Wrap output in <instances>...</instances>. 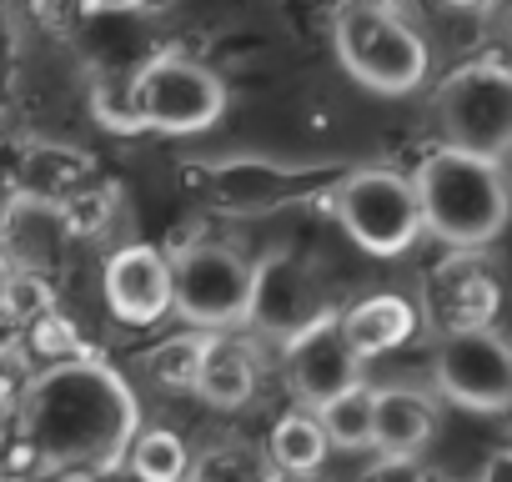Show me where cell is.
I'll return each mask as SVG.
<instances>
[{
	"mask_svg": "<svg viewBox=\"0 0 512 482\" xmlns=\"http://www.w3.org/2000/svg\"><path fill=\"white\" fill-rule=\"evenodd\" d=\"M186 482H267L272 477V462L262 447H251V442H211L191 467Z\"/></svg>",
	"mask_w": 512,
	"mask_h": 482,
	"instance_id": "obj_18",
	"label": "cell"
},
{
	"mask_svg": "<svg viewBox=\"0 0 512 482\" xmlns=\"http://www.w3.org/2000/svg\"><path fill=\"white\" fill-rule=\"evenodd\" d=\"M477 482H512V452L507 447H497L492 457H487V467H482V477Z\"/></svg>",
	"mask_w": 512,
	"mask_h": 482,
	"instance_id": "obj_22",
	"label": "cell"
},
{
	"mask_svg": "<svg viewBox=\"0 0 512 482\" xmlns=\"http://www.w3.org/2000/svg\"><path fill=\"white\" fill-rule=\"evenodd\" d=\"M272 472H292V477H312L322 462H327V437L317 427V412H287L277 427H272V442L262 447Z\"/></svg>",
	"mask_w": 512,
	"mask_h": 482,
	"instance_id": "obj_16",
	"label": "cell"
},
{
	"mask_svg": "<svg viewBox=\"0 0 512 482\" xmlns=\"http://www.w3.org/2000/svg\"><path fill=\"white\" fill-rule=\"evenodd\" d=\"M61 482H81V477H61Z\"/></svg>",
	"mask_w": 512,
	"mask_h": 482,
	"instance_id": "obj_26",
	"label": "cell"
},
{
	"mask_svg": "<svg viewBox=\"0 0 512 482\" xmlns=\"http://www.w3.org/2000/svg\"><path fill=\"white\" fill-rule=\"evenodd\" d=\"M106 307L126 327H151L171 312V272L156 247H121L106 262Z\"/></svg>",
	"mask_w": 512,
	"mask_h": 482,
	"instance_id": "obj_10",
	"label": "cell"
},
{
	"mask_svg": "<svg viewBox=\"0 0 512 482\" xmlns=\"http://www.w3.org/2000/svg\"><path fill=\"white\" fill-rule=\"evenodd\" d=\"M332 41H337V61L342 71L377 91V96H407L427 81V41L412 31V21L392 6H337L332 11Z\"/></svg>",
	"mask_w": 512,
	"mask_h": 482,
	"instance_id": "obj_3",
	"label": "cell"
},
{
	"mask_svg": "<svg viewBox=\"0 0 512 482\" xmlns=\"http://www.w3.org/2000/svg\"><path fill=\"white\" fill-rule=\"evenodd\" d=\"M412 196H417V216L432 236H442L457 252H477L492 236H502L507 226V186H502V166L492 161H472L462 151H427Z\"/></svg>",
	"mask_w": 512,
	"mask_h": 482,
	"instance_id": "obj_2",
	"label": "cell"
},
{
	"mask_svg": "<svg viewBox=\"0 0 512 482\" xmlns=\"http://www.w3.org/2000/svg\"><path fill=\"white\" fill-rule=\"evenodd\" d=\"M21 447L46 472H116L141 432L126 377L96 357H66L31 377L16 417Z\"/></svg>",
	"mask_w": 512,
	"mask_h": 482,
	"instance_id": "obj_1",
	"label": "cell"
},
{
	"mask_svg": "<svg viewBox=\"0 0 512 482\" xmlns=\"http://www.w3.org/2000/svg\"><path fill=\"white\" fill-rule=\"evenodd\" d=\"M357 367L362 362L352 357L337 312H317L307 327H297L287 337V382L312 412L327 407L332 397H342L347 387H357L362 382Z\"/></svg>",
	"mask_w": 512,
	"mask_h": 482,
	"instance_id": "obj_9",
	"label": "cell"
},
{
	"mask_svg": "<svg viewBox=\"0 0 512 482\" xmlns=\"http://www.w3.org/2000/svg\"><path fill=\"white\" fill-rule=\"evenodd\" d=\"M432 427H437V412L427 397L417 392H377L372 397V447L377 457H417V447L432 442Z\"/></svg>",
	"mask_w": 512,
	"mask_h": 482,
	"instance_id": "obj_13",
	"label": "cell"
},
{
	"mask_svg": "<svg viewBox=\"0 0 512 482\" xmlns=\"http://www.w3.org/2000/svg\"><path fill=\"white\" fill-rule=\"evenodd\" d=\"M337 322H342V337H347L352 357L362 362V357H382V352L402 347L417 332V307L407 297L382 292V297H367V302L337 312Z\"/></svg>",
	"mask_w": 512,
	"mask_h": 482,
	"instance_id": "obj_12",
	"label": "cell"
},
{
	"mask_svg": "<svg viewBox=\"0 0 512 482\" xmlns=\"http://www.w3.org/2000/svg\"><path fill=\"white\" fill-rule=\"evenodd\" d=\"M206 407H221V412H236L251 402L256 392V362L241 342L231 337H206V352H201V367H196V387H191Z\"/></svg>",
	"mask_w": 512,
	"mask_h": 482,
	"instance_id": "obj_14",
	"label": "cell"
},
{
	"mask_svg": "<svg viewBox=\"0 0 512 482\" xmlns=\"http://www.w3.org/2000/svg\"><path fill=\"white\" fill-rule=\"evenodd\" d=\"M372 397L377 392L367 382H357L342 397H332L327 407H317V427H322L327 447H347V452L372 447Z\"/></svg>",
	"mask_w": 512,
	"mask_h": 482,
	"instance_id": "obj_17",
	"label": "cell"
},
{
	"mask_svg": "<svg viewBox=\"0 0 512 482\" xmlns=\"http://www.w3.org/2000/svg\"><path fill=\"white\" fill-rule=\"evenodd\" d=\"M432 111L447 151L502 166L512 146V71L502 61H467L442 76Z\"/></svg>",
	"mask_w": 512,
	"mask_h": 482,
	"instance_id": "obj_4",
	"label": "cell"
},
{
	"mask_svg": "<svg viewBox=\"0 0 512 482\" xmlns=\"http://www.w3.org/2000/svg\"><path fill=\"white\" fill-rule=\"evenodd\" d=\"M492 312H497V282L472 257H452L427 277V317L442 327V337L492 327Z\"/></svg>",
	"mask_w": 512,
	"mask_h": 482,
	"instance_id": "obj_11",
	"label": "cell"
},
{
	"mask_svg": "<svg viewBox=\"0 0 512 482\" xmlns=\"http://www.w3.org/2000/svg\"><path fill=\"white\" fill-rule=\"evenodd\" d=\"M251 317H256V322H277V327H287V337H292L297 327H307V322L317 317L307 277H302L292 262H282V257L267 262V267H256Z\"/></svg>",
	"mask_w": 512,
	"mask_h": 482,
	"instance_id": "obj_15",
	"label": "cell"
},
{
	"mask_svg": "<svg viewBox=\"0 0 512 482\" xmlns=\"http://www.w3.org/2000/svg\"><path fill=\"white\" fill-rule=\"evenodd\" d=\"M126 462H131V472H136L141 482H186L191 452H186V442H181L176 432H166V427H146V432L131 437Z\"/></svg>",
	"mask_w": 512,
	"mask_h": 482,
	"instance_id": "obj_19",
	"label": "cell"
},
{
	"mask_svg": "<svg viewBox=\"0 0 512 482\" xmlns=\"http://www.w3.org/2000/svg\"><path fill=\"white\" fill-rule=\"evenodd\" d=\"M16 327H21V322H16V317L6 312V297H0V347H11V337H16Z\"/></svg>",
	"mask_w": 512,
	"mask_h": 482,
	"instance_id": "obj_23",
	"label": "cell"
},
{
	"mask_svg": "<svg viewBox=\"0 0 512 482\" xmlns=\"http://www.w3.org/2000/svg\"><path fill=\"white\" fill-rule=\"evenodd\" d=\"M267 482H317V477H292V472H272Z\"/></svg>",
	"mask_w": 512,
	"mask_h": 482,
	"instance_id": "obj_24",
	"label": "cell"
},
{
	"mask_svg": "<svg viewBox=\"0 0 512 482\" xmlns=\"http://www.w3.org/2000/svg\"><path fill=\"white\" fill-rule=\"evenodd\" d=\"M422 462L417 457H377L367 472H362V482H422Z\"/></svg>",
	"mask_w": 512,
	"mask_h": 482,
	"instance_id": "obj_21",
	"label": "cell"
},
{
	"mask_svg": "<svg viewBox=\"0 0 512 482\" xmlns=\"http://www.w3.org/2000/svg\"><path fill=\"white\" fill-rule=\"evenodd\" d=\"M171 272V307L201 332L221 337V327L251 322V292H256V267L221 247V241H191L176 257H166Z\"/></svg>",
	"mask_w": 512,
	"mask_h": 482,
	"instance_id": "obj_5",
	"label": "cell"
},
{
	"mask_svg": "<svg viewBox=\"0 0 512 482\" xmlns=\"http://www.w3.org/2000/svg\"><path fill=\"white\" fill-rule=\"evenodd\" d=\"M226 111V86L211 66L191 56H156L131 76V121L166 136H191L216 126Z\"/></svg>",
	"mask_w": 512,
	"mask_h": 482,
	"instance_id": "obj_6",
	"label": "cell"
},
{
	"mask_svg": "<svg viewBox=\"0 0 512 482\" xmlns=\"http://www.w3.org/2000/svg\"><path fill=\"white\" fill-rule=\"evenodd\" d=\"M201 352H206V337L201 332H186V337H166L151 357H146V372L161 382V387H176V392H191L196 387V367H201Z\"/></svg>",
	"mask_w": 512,
	"mask_h": 482,
	"instance_id": "obj_20",
	"label": "cell"
},
{
	"mask_svg": "<svg viewBox=\"0 0 512 482\" xmlns=\"http://www.w3.org/2000/svg\"><path fill=\"white\" fill-rule=\"evenodd\" d=\"M422 482H452V477H442V472H422Z\"/></svg>",
	"mask_w": 512,
	"mask_h": 482,
	"instance_id": "obj_25",
	"label": "cell"
},
{
	"mask_svg": "<svg viewBox=\"0 0 512 482\" xmlns=\"http://www.w3.org/2000/svg\"><path fill=\"white\" fill-rule=\"evenodd\" d=\"M337 221L342 231L372 257H402L412 241L422 236V216H417V196L412 181L402 171L372 166V171H352L337 186Z\"/></svg>",
	"mask_w": 512,
	"mask_h": 482,
	"instance_id": "obj_7",
	"label": "cell"
},
{
	"mask_svg": "<svg viewBox=\"0 0 512 482\" xmlns=\"http://www.w3.org/2000/svg\"><path fill=\"white\" fill-rule=\"evenodd\" d=\"M437 387L467 412H507L512 402V357L502 332L472 327L437 342Z\"/></svg>",
	"mask_w": 512,
	"mask_h": 482,
	"instance_id": "obj_8",
	"label": "cell"
}]
</instances>
